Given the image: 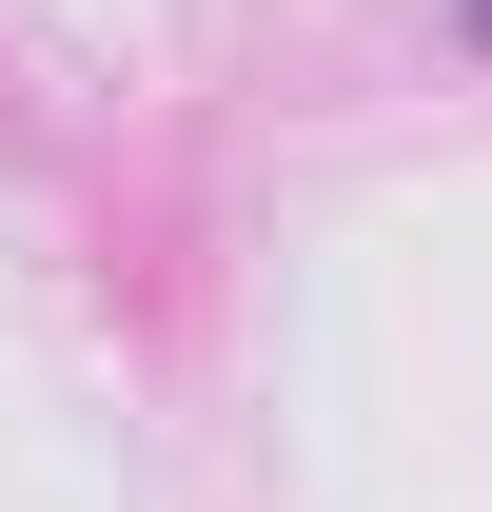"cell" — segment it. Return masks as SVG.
Masks as SVG:
<instances>
[{"instance_id": "1", "label": "cell", "mask_w": 492, "mask_h": 512, "mask_svg": "<svg viewBox=\"0 0 492 512\" xmlns=\"http://www.w3.org/2000/svg\"><path fill=\"white\" fill-rule=\"evenodd\" d=\"M473 60H492V0H473Z\"/></svg>"}]
</instances>
